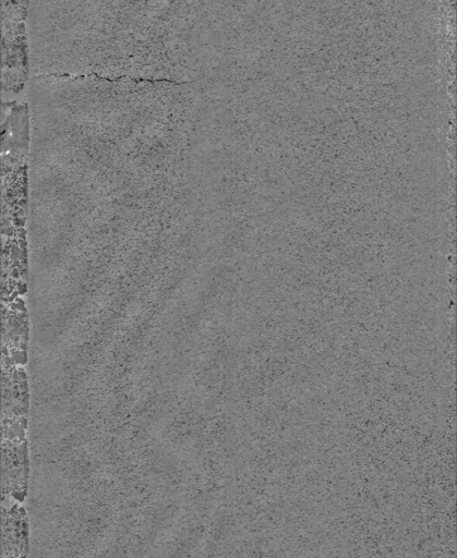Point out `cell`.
I'll list each match as a JSON object with an SVG mask.
<instances>
[{"label": "cell", "mask_w": 457, "mask_h": 558, "mask_svg": "<svg viewBox=\"0 0 457 558\" xmlns=\"http://www.w3.org/2000/svg\"><path fill=\"white\" fill-rule=\"evenodd\" d=\"M29 1H1L2 25V101L21 93L29 69V40L27 31Z\"/></svg>", "instance_id": "1"}, {"label": "cell", "mask_w": 457, "mask_h": 558, "mask_svg": "<svg viewBox=\"0 0 457 558\" xmlns=\"http://www.w3.org/2000/svg\"><path fill=\"white\" fill-rule=\"evenodd\" d=\"M29 525L20 502L1 505V558H27Z\"/></svg>", "instance_id": "2"}, {"label": "cell", "mask_w": 457, "mask_h": 558, "mask_svg": "<svg viewBox=\"0 0 457 558\" xmlns=\"http://www.w3.org/2000/svg\"><path fill=\"white\" fill-rule=\"evenodd\" d=\"M28 486V459L23 449L3 448L1 471V500L24 501Z\"/></svg>", "instance_id": "3"}]
</instances>
